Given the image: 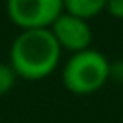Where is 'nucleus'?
<instances>
[{
  "instance_id": "39448f33",
  "label": "nucleus",
  "mask_w": 123,
  "mask_h": 123,
  "mask_svg": "<svg viewBox=\"0 0 123 123\" xmlns=\"http://www.w3.org/2000/svg\"><path fill=\"white\" fill-rule=\"evenodd\" d=\"M106 2L108 0H63V12L88 21L106 10Z\"/></svg>"
},
{
  "instance_id": "20e7f679",
  "label": "nucleus",
  "mask_w": 123,
  "mask_h": 123,
  "mask_svg": "<svg viewBox=\"0 0 123 123\" xmlns=\"http://www.w3.org/2000/svg\"><path fill=\"white\" fill-rule=\"evenodd\" d=\"M50 31H52L58 46L62 50L71 52V54L88 50L90 40H92V31H90L88 21L75 17V15H69L65 12L50 25Z\"/></svg>"
},
{
  "instance_id": "0eeeda50",
  "label": "nucleus",
  "mask_w": 123,
  "mask_h": 123,
  "mask_svg": "<svg viewBox=\"0 0 123 123\" xmlns=\"http://www.w3.org/2000/svg\"><path fill=\"white\" fill-rule=\"evenodd\" d=\"M106 12L115 19H123V0H108Z\"/></svg>"
},
{
  "instance_id": "423d86ee",
  "label": "nucleus",
  "mask_w": 123,
  "mask_h": 123,
  "mask_svg": "<svg viewBox=\"0 0 123 123\" xmlns=\"http://www.w3.org/2000/svg\"><path fill=\"white\" fill-rule=\"evenodd\" d=\"M15 81H17V75L12 69V65L10 63H0V96L8 94L13 88Z\"/></svg>"
},
{
  "instance_id": "f03ea898",
  "label": "nucleus",
  "mask_w": 123,
  "mask_h": 123,
  "mask_svg": "<svg viewBox=\"0 0 123 123\" xmlns=\"http://www.w3.org/2000/svg\"><path fill=\"white\" fill-rule=\"evenodd\" d=\"M110 79V62L96 50H83L73 54L62 71L63 86L77 96L94 94Z\"/></svg>"
},
{
  "instance_id": "7ed1b4c3",
  "label": "nucleus",
  "mask_w": 123,
  "mask_h": 123,
  "mask_svg": "<svg viewBox=\"0 0 123 123\" xmlns=\"http://www.w3.org/2000/svg\"><path fill=\"white\" fill-rule=\"evenodd\" d=\"M10 19L25 29H50L63 13V0H6Z\"/></svg>"
},
{
  "instance_id": "f257e3e1",
  "label": "nucleus",
  "mask_w": 123,
  "mask_h": 123,
  "mask_svg": "<svg viewBox=\"0 0 123 123\" xmlns=\"http://www.w3.org/2000/svg\"><path fill=\"white\" fill-rule=\"evenodd\" d=\"M62 56L50 29H25L10 48V65L17 77L27 81H40L48 77Z\"/></svg>"
}]
</instances>
